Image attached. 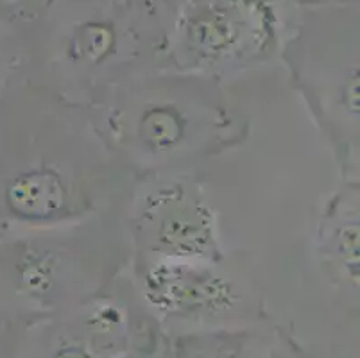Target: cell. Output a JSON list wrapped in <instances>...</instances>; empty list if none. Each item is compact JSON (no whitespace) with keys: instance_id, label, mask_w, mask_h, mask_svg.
<instances>
[{"instance_id":"4","label":"cell","mask_w":360,"mask_h":358,"mask_svg":"<svg viewBox=\"0 0 360 358\" xmlns=\"http://www.w3.org/2000/svg\"><path fill=\"white\" fill-rule=\"evenodd\" d=\"M133 193L129 222L131 244L146 260H191L222 264L217 222L201 190L185 176L156 177Z\"/></svg>"},{"instance_id":"1","label":"cell","mask_w":360,"mask_h":358,"mask_svg":"<svg viewBox=\"0 0 360 358\" xmlns=\"http://www.w3.org/2000/svg\"><path fill=\"white\" fill-rule=\"evenodd\" d=\"M101 136L131 172L174 174L238 136L217 77L140 75L88 106Z\"/></svg>"},{"instance_id":"5","label":"cell","mask_w":360,"mask_h":358,"mask_svg":"<svg viewBox=\"0 0 360 358\" xmlns=\"http://www.w3.org/2000/svg\"><path fill=\"white\" fill-rule=\"evenodd\" d=\"M142 265L139 280L146 300L167 314H217L238 300L237 285L221 264L146 260Z\"/></svg>"},{"instance_id":"3","label":"cell","mask_w":360,"mask_h":358,"mask_svg":"<svg viewBox=\"0 0 360 358\" xmlns=\"http://www.w3.org/2000/svg\"><path fill=\"white\" fill-rule=\"evenodd\" d=\"M276 41V16L267 0H188L170 47L183 74L217 77L267 58Z\"/></svg>"},{"instance_id":"7","label":"cell","mask_w":360,"mask_h":358,"mask_svg":"<svg viewBox=\"0 0 360 358\" xmlns=\"http://www.w3.org/2000/svg\"><path fill=\"white\" fill-rule=\"evenodd\" d=\"M56 358H88V354L84 351L77 350V347H67V350L56 354Z\"/></svg>"},{"instance_id":"2","label":"cell","mask_w":360,"mask_h":358,"mask_svg":"<svg viewBox=\"0 0 360 358\" xmlns=\"http://www.w3.org/2000/svg\"><path fill=\"white\" fill-rule=\"evenodd\" d=\"M129 236L108 213L72 224L25 229L0 252L2 272L29 300L91 292L115 280L129 258Z\"/></svg>"},{"instance_id":"6","label":"cell","mask_w":360,"mask_h":358,"mask_svg":"<svg viewBox=\"0 0 360 358\" xmlns=\"http://www.w3.org/2000/svg\"><path fill=\"white\" fill-rule=\"evenodd\" d=\"M353 208L342 215V221L330 224L323 238L333 267L348 276V280L359 281V210Z\"/></svg>"}]
</instances>
